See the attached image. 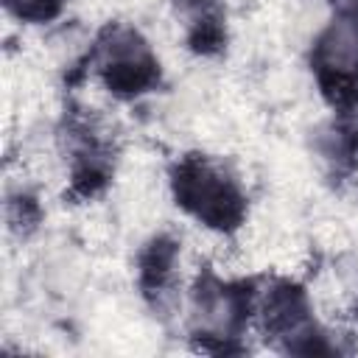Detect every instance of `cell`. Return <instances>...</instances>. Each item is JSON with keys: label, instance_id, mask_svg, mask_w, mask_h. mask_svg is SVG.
<instances>
[{"label": "cell", "instance_id": "2", "mask_svg": "<svg viewBox=\"0 0 358 358\" xmlns=\"http://www.w3.org/2000/svg\"><path fill=\"white\" fill-rule=\"evenodd\" d=\"M87 62L92 64L101 84L123 101L151 92L159 84V59L143 34L123 22H109L101 28Z\"/></svg>", "mask_w": 358, "mask_h": 358}, {"label": "cell", "instance_id": "7", "mask_svg": "<svg viewBox=\"0 0 358 358\" xmlns=\"http://www.w3.org/2000/svg\"><path fill=\"white\" fill-rule=\"evenodd\" d=\"M36 221H39V207H36L34 196L20 193V196L8 199V224L11 227H20L25 232V229H34Z\"/></svg>", "mask_w": 358, "mask_h": 358}, {"label": "cell", "instance_id": "4", "mask_svg": "<svg viewBox=\"0 0 358 358\" xmlns=\"http://www.w3.org/2000/svg\"><path fill=\"white\" fill-rule=\"evenodd\" d=\"M185 20V42L199 56H215L227 45V17L221 0H171Z\"/></svg>", "mask_w": 358, "mask_h": 358}, {"label": "cell", "instance_id": "1", "mask_svg": "<svg viewBox=\"0 0 358 358\" xmlns=\"http://www.w3.org/2000/svg\"><path fill=\"white\" fill-rule=\"evenodd\" d=\"M171 193L182 213L213 232L229 235L246 221V196L238 179L207 154H185L173 165Z\"/></svg>", "mask_w": 358, "mask_h": 358}, {"label": "cell", "instance_id": "5", "mask_svg": "<svg viewBox=\"0 0 358 358\" xmlns=\"http://www.w3.org/2000/svg\"><path fill=\"white\" fill-rule=\"evenodd\" d=\"M176 257H179V241L159 232L154 235L137 257V282L140 291L148 299H159L168 294L176 277Z\"/></svg>", "mask_w": 358, "mask_h": 358}, {"label": "cell", "instance_id": "3", "mask_svg": "<svg viewBox=\"0 0 358 358\" xmlns=\"http://www.w3.org/2000/svg\"><path fill=\"white\" fill-rule=\"evenodd\" d=\"M316 84L336 109L358 106V25L336 17L316 39L310 56Z\"/></svg>", "mask_w": 358, "mask_h": 358}, {"label": "cell", "instance_id": "8", "mask_svg": "<svg viewBox=\"0 0 358 358\" xmlns=\"http://www.w3.org/2000/svg\"><path fill=\"white\" fill-rule=\"evenodd\" d=\"M330 3H333L338 17H344V20L358 25V0H330Z\"/></svg>", "mask_w": 358, "mask_h": 358}, {"label": "cell", "instance_id": "6", "mask_svg": "<svg viewBox=\"0 0 358 358\" xmlns=\"http://www.w3.org/2000/svg\"><path fill=\"white\" fill-rule=\"evenodd\" d=\"M3 3L8 14H14L22 22H48L64 6V0H3Z\"/></svg>", "mask_w": 358, "mask_h": 358}]
</instances>
